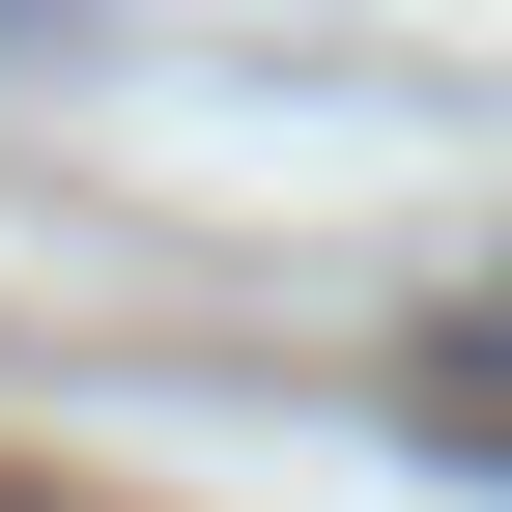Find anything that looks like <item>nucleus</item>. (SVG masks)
Returning a JSON list of instances; mask_svg holds the SVG:
<instances>
[{
	"label": "nucleus",
	"mask_w": 512,
	"mask_h": 512,
	"mask_svg": "<svg viewBox=\"0 0 512 512\" xmlns=\"http://www.w3.org/2000/svg\"><path fill=\"white\" fill-rule=\"evenodd\" d=\"M399 399H427V427H456V456H512V370H456V342H427V370H399Z\"/></svg>",
	"instance_id": "obj_1"
},
{
	"label": "nucleus",
	"mask_w": 512,
	"mask_h": 512,
	"mask_svg": "<svg viewBox=\"0 0 512 512\" xmlns=\"http://www.w3.org/2000/svg\"><path fill=\"white\" fill-rule=\"evenodd\" d=\"M456 370H512V285H484V313H456Z\"/></svg>",
	"instance_id": "obj_2"
},
{
	"label": "nucleus",
	"mask_w": 512,
	"mask_h": 512,
	"mask_svg": "<svg viewBox=\"0 0 512 512\" xmlns=\"http://www.w3.org/2000/svg\"><path fill=\"white\" fill-rule=\"evenodd\" d=\"M0 29H57V0H0Z\"/></svg>",
	"instance_id": "obj_3"
}]
</instances>
